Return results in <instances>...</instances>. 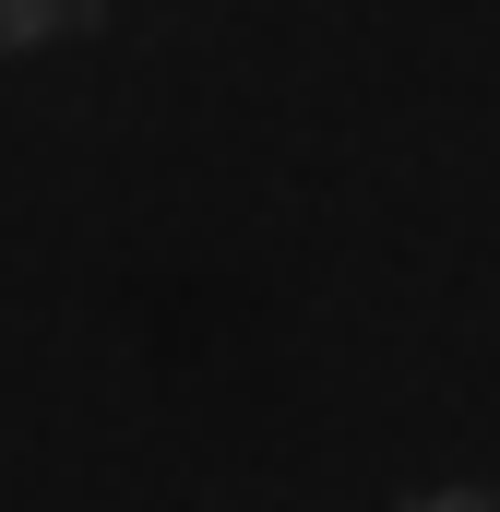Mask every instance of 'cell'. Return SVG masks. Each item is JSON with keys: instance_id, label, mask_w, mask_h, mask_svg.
<instances>
[{"instance_id": "obj_2", "label": "cell", "mask_w": 500, "mask_h": 512, "mask_svg": "<svg viewBox=\"0 0 500 512\" xmlns=\"http://www.w3.org/2000/svg\"><path fill=\"white\" fill-rule=\"evenodd\" d=\"M381 512H500V477H405Z\"/></svg>"}, {"instance_id": "obj_1", "label": "cell", "mask_w": 500, "mask_h": 512, "mask_svg": "<svg viewBox=\"0 0 500 512\" xmlns=\"http://www.w3.org/2000/svg\"><path fill=\"white\" fill-rule=\"evenodd\" d=\"M108 0H0V60H24V48H60V36H84Z\"/></svg>"}]
</instances>
